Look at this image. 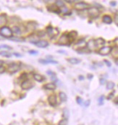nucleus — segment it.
<instances>
[{
  "mask_svg": "<svg viewBox=\"0 0 118 125\" xmlns=\"http://www.w3.org/2000/svg\"><path fill=\"white\" fill-rule=\"evenodd\" d=\"M45 32H46V33L48 34V36H49V37L51 39H53V38H56L57 36L59 35V31L58 28H53L52 25H48L46 28Z\"/></svg>",
  "mask_w": 118,
  "mask_h": 125,
  "instance_id": "f257e3e1",
  "label": "nucleus"
},
{
  "mask_svg": "<svg viewBox=\"0 0 118 125\" xmlns=\"http://www.w3.org/2000/svg\"><path fill=\"white\" fill-rule=\"evenodd\" d=\"M88 15L91 19H96L100 15L99 10L95 7H90L88 10Z\"/></svg>",
  "mask_w": 118,
  "mask_h": 125,
  "instance_id": "f03ea898",
  "label": "nucleus"
},
{
  "mask_svg": "<svg viewBox=\"0 0 118 125\" xmlns=\"http://www.w3.org/2000/svg\"><path fill=\"white\" fill-rule=\"evenodd\" d=\"M0 34L4 38H10L13 36L12 31L11 28L8 26H4L0 28Z\"/></svg>",
  "mask_w": 118,
  "mask_h": 125,
  "instance_id": "7ed1b4c3",
  "label": "nucleus"
},
{
  "mask_svg": "<svg viewBox=\"0 0 118 125\" xmlns=\"http://www.w3.org/2000/svg\"><path fill=\"white\" fill-rule=\"evenodd\" d=\"M90 4L85 1H78L74 4V8L78 11H84L90 7Z\"/></svg>",
  "mask_w": 118,
  "mask_h": 125,
  "instance_id": "20e7f679",
  "label": "nucleus"
},
{
  "mask_svg": "<svg viewBox=\"0 0 118 125\" xmlns=\"http://www.w3.org/2000/svg\"><path fill=\"white\" fill-rule=\"evenodd\" d=\"M34 86V83L29 79H27V80L23 81L21 85H20L21 88L24 90H28L31 89V88H33Z\"/></svg>",
  "mask_w": 118,
  "mask_h": 125,
  "instance_id": "39448f33",
  "label": "nucleus"
},
{
  "mask_svg": "<svg viewBox=\"0 0 118 125\" xmlns=\"http://www.w3.org/2000/svg\"><path fill=\"white\" fill-rule=\"evenodd\" d=\"M57 43L59 46H70V43L68 36H67V33H63L60 36V38H59Z\"/></svg>",
  "mask_w": 118,
  "mask_h": 125,
  "instance_id": "423d86ee",
  "label": "nucleus"
},
{
  "mask_svg": "<svg viewBox=\"0 0 118 125\" xmlns=\"http://www.w3.org/2000/svg\"><path fill=\"white\" fill-rule=\"evenodd\" d=\"M20 64H17L15 62H12L11 64H10L8 65V67H7V71L9 72L10 73H16L17 72L20 70Z\"/></svg>",
  "mask_w": 118,
  "mask_h": 125,
  "instance_id": "0eeeda50",
  "label": "nucleus"
},
{
  "mask_svg": "<svg viewBox=\"0 0 118 125\" xmlns=\"http://www.w3.org/2000/svg\"><path fill=\"white\" fill-rule=\"evenodd\" d=\"M112 48L111 46H104L100 48L98 51V54L101 56H108L109 54L111 53L112 52Z\"/></svg>",
  "mask_w": 118,
  "mask_h": 125,
  "instance_id": "6e6552de",
  "label": "nucleus"
},
{
  "mask_svg": "<svg viewBox=\"0 0 118 125\" xmlns=\"http://www.w3.org/2000/svg\"><path fill=\"white\" fill-rule=\"evenodd\" d=\"M47 101L49 104L52 107H55L57 105V97L55 94H51L48 96Z\"/></svg>",
  "mask_w": 118,
  "mask_h": 125,
  "instance_id": "1a4fd4ad",
  "label": "nucleus"
},
{
  "mask_svg": "<svg viewBox=\"0 0 118 125\" xmlns=\"http://www.w3.org/2000/svg\"><path fill=\"white\" fill-rule=\"evenodd\" d=\"M38 25V23L35 21H29L27 22V25L25 27L26 28V31H29V32H33L34 31H35V29L36 28Z\"/></svg>",
  "mask_w": 118,
  "mask_h": 125,
  "instance_id": "9d476101",
  "label": "nucleus"
},
{
  "mask_svg": "<svg viewBox=\"0 0 118 125\" xmlns=\"http://www.w3.org/2000/svg\"><path fill=\"white\" fill-rule=\"evenodd\" d=\"M78 35V32L76 31H71L68 33H67V36H68V38L70 44L75 40V38H77Z\"/></svg>",
  "mask_w": 118,
  "mask_h": 125,
  "instance_id": "9b49d317",
  "label": "nucleus"
},
{
  "mask_svg": "<svg viewBox=\"0 0 118 125\" xmlns=\"http://www.w3.org/2000/svg\"><path fill=\"white\" fill-rule=\"evenodd\" d=\"M35 46H36L38 48H42V49H44V48H47L49 46V43L46 40H38L35 44Z\"/></svg>",
  "mask_w": 118,
  "mask_h": 125,
  "instance_id": "f8f14e48",
  "label": "nucleus"
},
{
  "mask_svg": "<svg viewBox=\"0 0 118 125\" xmlns=\"http://www.w3.org/2000/svg\"><path fill=\"white\" fill-rule=\"evenodd\" d=\"M74 46L75 47V50L81 49V48H84L86 47V42L83 38H81L79 39L74 45Z\"/></svg>",
  "mask_w": 118,
  "mask_h": 125,
  "instance_id": "ddd939ff",
  "label": "nucleus"
},
{
  "mask_svg": "<svg viewBox=\"0 0 118 125\" xmlns=\"http://www.w3.org/2000/svg\"><path fill=\"white\" fill-rule=\"evenodd\" d=\"M47 10L50 12H53V13H55L57 15H59L61 13L60 12V9H59L58 7H57L55 6V4H51L50 6H48L47 7Z\"/></svg>",
  "mask_w": 118,
  "mask_h": 125,
  "instance_id": "4468645a",
  "label": "nucleus"
},
{
  "mask_svg": "<svg viewBox=\"0 0 118 125\" xmlns=\"http://www.w3.org/2000/svg\"><path fill=\"white\" fill-rule=\"evenodd\" d=\"M33 77H34V80H35L38 83H42L46 80V77L44 76H43L41 74H38V73H34Z\"/></svg>",
  "mask_w": 118,
  "mask_h": 125,
  "instance_id": "2eb2a0df",
  "label": "nucleus"
},
{
  "mask_svg": "<svg viewBox=\"0 0 118 125\" xmlns=\"http://www.w3.org/2000/svg\"><path fill=\"white\" fill-rule=\"evenodd\" d=\"M102 22L104 23V24H106V25H110L113 22V19L109 15H104L103 17H102Z\"/></svg>",
  "mask_w": 118,
  "mask_h": 125,
  "instance_id": "dca6fc26",
  "label": "nucleus"
},
{
  "mask_svg": "<svg viewBox=\"0 0 118 125\" xmlns=\"http://www.w3.org/2000/svg\"><path fill=\"white\" fill-rule=\"evenodd\" d=\"M86 47H87L89 50H91V52H92V50L95 49L97 46H96V43H95L94 39H91V40H89V41H88V43H86Z\"/></svg>",
  "mask_w": 118,
  "mask_h": 125,
  "instance_id": "f3484780",
  "label": "nucleus"
},
{
  "mask_svg": "<svg viewBox=\"0 0 118 125\" xmlns=\"http://www.w3.org/2000/svg\"><path fill=\"white\" fill-rule=\"evenodd\" d=\"M7 23V17L6 14H1L0 15V28L6 26V24Z\"/></svg>",
  "mask_w": 118,
  "mask_h": 125,
  "instance_id": "a211bd4d",
  "label": "nucleus"
},
{
  "mask_svg": "<svg viewBox=\"0 0 118 125\" xmlns=\"http://www.w3.org/2000/svg\"><path fill=\"white\" fill-rule=\"evenodd\" d=\"M43 88L47 90H55L57 88V85H55V83H47L45 85H43Z\"/></svg>",
  "mask_w": 118,
  "mask_h": 125,
  "instance_id": "6ab92c4d",
  "label": "nucleus"
},
{
  "mask_svg": "<svg viewBox=\"0 0 118 125\" xmlns=\"http://www.w3.org/2000/svg\"><path fill=\"white\" fill-rule=\"evenodd\" d=\"M67 61L71 64H78L81 62V60L80 59L75 58V57H70L67 59Z\"/></svg>",
  "mask_w": 118,
  "mask_h": 125,
  "instance_id": "aec40b11",
  "label": "nucleus"
},
{
  "mask_svg": "<svg viewBox=\"0 0 118 125\" xmlns=\"http://www.w3.org/2000/svg\"><path fill=\"white\" fill-rule=\"evenodd\" d=\"M77 52V53L80 54H91L92 52L91 50H89L87 47H84V48H81V49H77L75 50Z\"/></svg>",
  "mask_w": 118,
  "mask_h": 125,
  "instance_id": "412c9836",
  "label": "nucleus"
},
{
  "mask_svg": "<svg viewBox=\"0 0 118 125\" xmlns=\"http://www.w3.org/2000/svg\"><path fill=\"white\" fill-rule=\"evenodd\" d=\"M94 41H95V43H96V46H104L106 43V41L103 38H101V37L98 38L96 39H94Z\"/></svg>",
  "mask_w": 118,
  "mask_h": 125,
  "instance_id": "4be33fe9",
  "label": "nucleus"
},
{
  "mask_svg": "<svg viewBox=\"0 0 118 125\" xmlns=\"http://www.w3.org/2000/svg\"><path fill=\"white\" fill-rule=\"evenodd\" d=\"M10 41H15V42H19V43H21V42H25V39L23 37H17V36H12L10 38H9Z\"/></svg>",
  "mask_w": 118,
  "mask_h": 125,
  "instance_id": "5701e85b",
  "label": "nucleus"
},
{
  "mask_svg": "<svg viewBox=\"0 0 118 125\" xmlns=\"http://www.w3.org/2000/svg\"><path fill=\"white\" fill-rule=\"evenodd\" d=\"M28 41L32 43V44H35L38 41V37L35 36V34H31V36H29L28 37Z\"/></svg>",
  "mask_w": 118,
  "mask_h": 125,
  "instance_id": "b1692460",
  "label": "nucleus"
},
{
  "mask_svg": "<svg viewBox=\"0 0 118 125\" xmlns=\"http://www.w3.org/2000/svg\"><path fill=\"white\" fill-rule=\"evenodd\" d=\"M12 33H15V35H20L22 33V30L20 29V28L17 25H15L12 27V28H11Z\"/></svg>",
  "mask_w": 118,
  "mask_h": 125,
  "instance_id": "393cba45",
  "label": "nucleus"
},
{
  "mask_svg": "<svg viewBox=\"0 0 118 125\" xmlns=\"http://www.w3.org/2000/svg\"><path fill=\"white\" fill-rule=\"evenodd\" d=\"M59 99L61 100V101L62 102H66L67 100H68V96H67V94L64 92H59Z\"/></svg>",
  "mask_w": 118,
  "mask_h": 125,
  "instance_id": "a878e982",
  "label": "nucleus"
},
{
  "mask_svg": "<svg viewBox=\"0 0 118 125\" xmlns=\"http://www.w3.org/2000/svg\"><path fill=\"white\" fill-rule=\"evenodd\" d=\"M0 56H4L5 58H10V57H12V54H11V53H10L7 51H1L0 52Z\"/></svg>",
  "mask_w": 118,
  "mask_h": 125,
  "instance_id": "bb28decb",
  "label": "nucleus"
},
{
  "mask_svg": "<svg viewBox=\"0 0 118 125\" xmlns=\"http://www.w3.org/2000/svg\"><path fill=\"white\" fill-rule=\"evenodd\" d=\"M115 87V83L112 81L107 82L106 84V90H112L114 89Z\"/></svg>",
  "mask_w": 118,
  "mask_h": 125,
  "instance_id": "cd10ccee",
  "label": "nucleus"
},
{
  "mask_svg": "<svg viewBox=\"0 0 118 125\" xmlns=\"http://www.w3.org/2000/svg\"><path fill=\"white\" fill-rule=\"evenodd\" d=\"M54 4H55V6H56L57 7H58L59 9V8H62V7H65V3H64V1H61V0H57V1H55Z\"/></svg>",
  "mask_w": 118,
  "mask_h": 125,
  "instance_id": "c85d7f7f",
  "label": "nucleus"
},
{
  "mask_svg": "<svg viewBox=\"0 0 118 125\" xmlns=\"http://www.w3.org/2000/svg\"><path fill=\"white\" fill-rule=\"evenodd\" d=\"M35 34L38 38H42V37L46 36V32H45L44 30H39Z\"/></svg>",
  "mask_w": 118,
  "mask_h": 125,
  "instance_id": "c756f323",
  "label": "nucleus"
},
{
  "mask_svg": "<svg viewBox=\"0 0 118 125\" xmlns=\"http://www.w3.org/2000/svg\"><path fill=\"white\" fill-rule=\"evenodd\" d=\"M27 77H28V73L27 72H23L20 75V77H19V80H27Z\"/></svg>",
  "mask_w": 118,
  "mask_h": 125,
  "instance_id": "7c9ffc66",
  "label": "nucleus"
},
{
  "mask_svg": "<svg viewBox=\"0 0 118 125\" xmlns=\"http://www.w3.org/2000/svg\"><path fill=\"white\" fill-rule=\"evenodd\" d=\"M62 116L65 119H68L69 116H70V112H69V110L68 108H65L63 110V114H62Z\"/></svg>",
  "mask_w": 118,
  "mask_h": 125,
  "instance_id": "2f4dec72",
  "label": "nucleus"
},
{
  "mask_svg": "<svg viewBox=\"0 0 118 125\" xmlns=\"http://www.w3.org/2000/svg\"><path fill=\"white\" fill-rule=\"evenodd\" d=\"M68 125V119H62L59 122L58 125Z\"/></svg>",
  "mask_w": 118,
  "mask_h": 125,
  "instance_id": "473e14b6",
  "label": "nucleus"
},
{
  "mask_svg": "<svg viewBox=\"0 0 118 125\" xmlns=\"http://www.w3.org/2000/svg\"><path fill=\"white\" fill-rule=\"evenodd\" d=\"M76 102H77V104H79V105H83V98H81V97H80V96H78V97H76Z\"/></svg>",
  "mask_w": 118,
  "mask_h": 125,
  "instance_id": "72a5a7b5",
  "label": "nucleus"
},
{
  "mask_svg": "<svg viewBox=\"0 0 118 125\" xmlns=\"http://www.w3.org/2000/svg\"><path fill=\"white\" fill-rule=\"evenodd\" d=\"M115 90H113L112 92H111L109 95H108V96H107V100H111L112 98H114V96H115Z\"/></svg>",
  "mask_w": 118,
  "mask_h": 125,
  "instance_id": "f704fd0d",
  "label": "nucleus"
},
{
  "mask_svg": "<svg viewBox=\"0 0 118 125\" xmlns=\"http://www.w3.org/2000/svg\"><path fill=\"white\" fill-rule=\"evenodd\" d=\"M28 52V54H31V55H33V56H36L37 54H38V52L35 51V50H34V49L29 50Z\"/></svg>",
  "mask_w": 118,
  "mask_h": 125,
  "instance_id": "c9c22d12",
  "label": "nucleus"
},
{
  "mask_svg": "<svg viewBox=\"0 0 118 125\" xmlns=\"http://www.w3.org/2000/svg\"><path fill=\"white\" fill-rule=\"evenodd\" d=\"M104 95H101L99 98V99H98V102H99V106H101L103 104V101H104Z\"/></svg>",
  "mask_w": 118,
  "mask_h": 125,
  "instance_id": "e433bc0d",
  "label": "nucleus"
},
{
  "mask_svg": "<svg viewBox=\"0 0 118 125\" xmlns=\"http://www.w3.org/2000/svg\"><path fill=\"white\" fill-rule=\"evenodd\" d=\"M38 62L41 64H48L47 60V59H38Z\"/></svg>",
  "mask_w": 118,
  "mask_h": 125,
  "instance_id": "4c0bfd02",
  "label": "nucleus"
},
{
  "mask_svg": "<svg viewBox=\"0 0 118 125\" xmlns=\"http://www.w3.org/2000/svg\"><path fill=\"white\" fill-rule=\"evenodd\" d=\"M99 83H100V85H103L106 84V79H105V78H104V77H101V78H99Z\"/></svg>",
  "mask_w": 118,
  "mask_h": 125,
  "instance_id": "58836bf2",
  "label": "nucleus"
},
{
  "mask_svg": "<svg viewBox=\"0 0 118 125\" xmlns=\"http://www.w3.org/2000/svg\"><path fill=\"white\" fill-rule=\"evenodd\" d=\"M47 60L48 64H58L57 61H55V60H53V59H47Z\"/></svg>",
  "mask_w": 118,
  "mask_h": 125,
  "instance_id": "ea45409f",
  "label": "nucleus"
},
{
  "mask_svg": "<svg viewBox=\"0 0 118 125\" xmlns=\"http://www.w3.org/2000/svg\"><path fill=\"white\" fill-rule=\"evenodd\" d=\"M114 22L115 23L116 26H118V13H116L115 15V17H114Z\"/></svg>",
  "mask_w": 118,
  "mask_h": 125,
  "instance_id": "a19ab883",
  "label": "nucleus"
},
{
  "mask_svg": "<svg viewBox=\"0 0 118 125\" xmlns=\"http://www.w3.org/2000/svg\"><path fill=\"white\" fill-rule=\"evenodd\" d=\"M104 64H105L108 67H112V63H111L109 61H108V60H106V59H104Z\"/></svg>",
  "mask_w": 118,
  "mask_h": 125,
  "instance_id": "79ce46f5",
  "label": "nucleus"
},
{
  "mask_svg": "<svg viewBox=\"0 0 118 125\" xmlns=\"http://www.w3.org/2000/svg\"><path fill=\"white\" fill-rule=\"evenodd\" d=\"M0 48H4V49H8V50H12V48L10 46H7V45H1L0 46Z\"/></svg>",
  "mask_w": 118,
  "mask_h": 125,
  "instance_id": "37998d69",
  "label": "nucleus"
},
{
  "mask_svg": "<svg viewBox=\"0 0 118 125\" xmlns=\"http://www.w3.org/2000/svg\"><path fill=\"white\" fill-rule=\"evenodd\" d=\"M51 81H52L53 83H55L56 82L58 81V79H57V75L51 77Z\"/></svg>",
  "mask_w": 118,
  "mask_h": 125,
  "instance_id": "c03bdc74",
  "label": "nucleus"
},
{
  "mask_svg": "<svg viewBox=\"0 0 118 125\" xmlns=\"http://www.w3.org/2000/svg\"><path fill=\"white\" fill-rule=\"evenodd\" d=\"M47 74H49V75H50L51 77H52V76H55L56 75V73L55 72H54L53 71H51V70H47Z\"/></svg>",
  "mask_w": 118,
  "mask_h": 125,
  "instance_id": "a18cd8bd",
  "label": "nucleus"
},
{
  "mask_svg": "<svg viewBox=\"0 0 118 125\" xmlns=\"http://www.w3.org/2000/svg\"><path fill=\"white\" fill-rule=\"evenodd\" d=\"M6 71V69L5 67L2 65V66H0V74H3L4 72H5Z\"/></svg>",
  "mask_w": 118,
  "mask_h": 125,
  "instance_id": "49530a36",
  "label": "nucleus"
},
{
  "mask_svg": "<svg viewBox=\"0 0 118 125\" xmlns=\"http://www.w3.org/2000/svg\"><path fill=\"white\" fill-rule=\"evenodd\" d=\"M94 74H93L89 73V74H87V78H88L89 80H91L94 78Z\"/></svg>",
  "mask_w": 118,
  "mask_h": 125,
  "instance_id": "de8ad7c7",
  "label": "nucleus"
},
{
  "mask_svg": "<svg viewBox=\"0 0 118 125\" xmlns=\"http://www.w3.org/2000/svg\"><path fill=\"white\" fill-rule=\"evenodd\" d=\"M90 104H91V101L90 100H87L86 101H85L84 106L85 107H88L89 105H90Z\"/></svg>",
  "mask_w": 118,
  "mask_h": 125,
  "instance_id": "09e8293b",
  "label": "nucleus"
},
{
  "mask_svg": "<svg viewBox=\"0 0 118 125\" xmlns=\"http://www.w3.org/2000/svg\"><path fill=\"white\" fill-rule=\"evenodd\" d=\"M12 54H13V55H15L16 57H18V58H20V57H23V56L22 54H20V53H18V52H14Z\"/></svg>",
  "mask_w": 118,
  "mask_h": 125,
  "instance_id": "8fccbe9b",
  "label": "nucleus"
},
{
  "mask_svg": "<svg viewBox=\"0 0 118 125\" xmlns=\"http://www.w3.org/2000/svg\"><path fill=\"white\" fill-rule=\"evenodd\" d=\"M109 4H110V6H112V7H115V6L117 5V1H110Z\"/></svg>",
  "mask_w": 118,
  "mask_h": 125,
  "instance_id": "3c124183",
  "label": "nucleus"
},
{
  "mask_svg": "<svg viewBox=\"0 0 118 125\" xmlns=\"http://www.w3.org/2000/svg\"><path fill=\"white\" fill-rule=\"evenodd\" d=\"M78 80H81V81H83L85 80V77L83 75H79L78 76Z\"/></svg>",
  "mask_w": 118,
  "mask_h": 125,
  "instance_id": "603ef678",
  "label": "nucleus"
},
{
  "mask_svg": "<svg viewBox=\"0 0 118 125\" xmlns=\"http://www.w3.org/2000/svg\"><path fill=\"white\" fill-rule=\"evenodd\" d=\"M57 52V53H59V54H67V52L65 50H58Z\"/></svg>",
  "mask_w": 118,
  "mask_h": 125,
  "instance_id": "864d4df0",
  "label": "nucleus"
},
{
  "mask_svg": "<svg viewBox=\"0 0 118 125\" xmlns=\"http://www.w3.org/2000/svg\"><path fill=\"white\" fill-rule=\"evenodd\" d=\"M71 15H72V12H68L67 13L64 14V15H65V16H70Z\"/></svg>",
  "mask_w": 118,
  "mask_h": 125,
  "instance_id": "5fc2aeb1",
  "label": "nucleus"
},
{
  "mask_svg": "<svg viewBox=\"0 0 118 125\" xmlns=\"http://www.w3.org/2000/svg\"><path fill=\"white\" fill-rule=\"evenodd\" d=\"M4 38L0 34V41H4Z\"/></svg>",
  "mask_w": 118,
  "mask_h": 125,
  "instance_id": "6e6d98bb",
  "label": "nucleus"
},
{
  "mask_svg": "<svg viewBox=\"0 0 118 125\" xmlns=\"http://www.w3.org/2000/svg\"><path fill=\"white\" fill-rule=\"evenodd\" d=\"M4 61L3 60H0V66H2L3 64H4Z\"/></svg>",
  "mask_w": 118,
  "mask_h": 125,
  "instance_id": "4d7b16f0",
  "label": "nucleus"
},
{
  "mask_svg": "<svg viewBox=\"0 0 118 125\" xmlns=\"http://www.w3.org/2000/svg\"><path fill=\"white\" fill-rule=\"evenodd\" d=\"M67 2H69L70 4H72V3H73L74 2V1H66Z\"/></svg>",
  "mask_w": 118,
  "mask_h": 125,
  "instance_id": "13d9d810",
  "label": "nucleus"
},
{
  "mask_svg": "<svg viewBox=\"0 0 118 125\" xmlns=\"http://www.w3.org/2000/svg\"><path fill=\"white\" fill-rule=\"evenodd\" d=\"M118 59H115V64H116V66H118Z\"/></svg>",
  "mask_w": 118,
  "mask_h": 125,
  "instance_id": "bf43d9fd",
  "label": "nucleus"
},
{
  "mask_svg": "<svg viewBox=\"0 0 118 125\" xmlns=\"http://www.w3.org/2000/svg\"><path fill=\"white\" fill-rule=\"evenodd\" d=\"M115 104H118V98H115Z\"/></svg>",
  "mask_w": 118,
  "mask_h": 125,
  "instance_id": "052dcab7",
  "label": "nucleus"
},
{
  "mask_svg": "<svg viewBox=\"0 0 118 125\" xmlns=\"http://www.w3.org/2000/svg\"><path fill=\"white\" fill-rule=\"evenodd\" d=\"M115 43H118V38H115Z\"/></svg>",
  "mask_w": 118,
  "mask_h": 125,
  "instance_id": "680f3d73",
  "label": "nucleus"
},
{
  "mask_svg": "<svg viewBox=\"0 0 118 125\" xmlns=\"http://www.w3.org/2000/svg\"><path fill=\"white\" fill-rule=\"evenodd\" d=\"M0 49H1V48H0Z\"/></svg>",
  "mask_w": 118,
  "mask_h": 125,
  "instance_id": "e2e57ef3",
  "label": "nucleus"
}]
</instances>
